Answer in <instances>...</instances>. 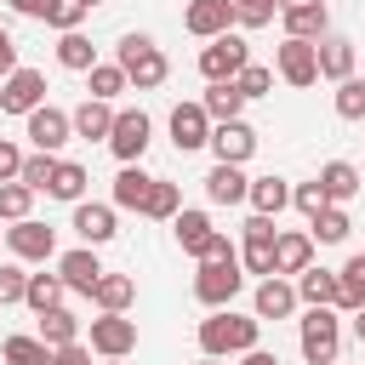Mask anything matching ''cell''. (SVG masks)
Returning <instances> with one entry per match:
<instances>
[{"label": "cell", "instance_id": "9a60e30c", "mask_svg": "<svg viewBox=\"0 0 365 365\" xmlns=\"http://www.w3.org/2000/svg\"><path fill=\"white\" fill-rule=\"evenodd\" d=\"M57 274H63V285H68V291L91 297V291H97V279H103L108 268L97 262V245H80V251H63V257H57Z\"/></svg>", "mask_w": 365, "mask_h": 365}, {"label": "cell", "instance_id": "3957f363", "mask_svg": "<svg viewBox=\"0 0 365 365\" xmlns=\"http://www.w3.org/2000/svg\"><path fill=\"white\" fill-rule=\"evenodd\" d=\"M297 342H302V359L308 365H336V348H342V325H336V308H308L297 319Z\"/></svg>", "mask_w": 365, "mask_h": 365}, {"label": "cell", "instance_id": "91938a15", "mask_svg": "<svg viewBox=\"0 0 365 365\" xmlns=\"http://www.w3.org/2000/svg\"><path fill=\"white\" fill-rule=\"evenodd\" d=\"M86 6H97V0H86Z\"/></svg>", "mask_w": 365, "mask_h": 365}, {"label": "cell", "instance_id": "f907efd6", "mask_svg": "<svg viewBox=\"0 0 365 365\" xmlns=\"http://www.w3.org/2000/svg\"><path fill=\"white\" fill-rule=\"evenodd\" d=\"M51 365H91V348H86V342H68V348H51Z\"/></svg>", "mask_w": 365, "mask_h": 365}, {"label": "cell", "instance_id": "cb8c5ba5", "mask_svg": "<svg viewBox=\"0 0 365 365\" xmlns=\"http://www.w3.org/2000/svg\"><path fill=\"white\" fill-rule=\"evenodd\" d=\"M200 103H205V114L222 125V120H240V108H245V91H240V80H211Z\"/></svg>", "mask_w": 365, "mask_h": 365}, {"label": "cell", "instance_id": "5b68a950", "mask_svg": "<svg viewBox=\"0 0 365 365\" xmlns=\"http://www.w3.org/2000/svg\"><path fill=\"white\" fill-rule=\"evenodd\" d=\"M148 131H154V120H148L143 108H120V114H114V131H108L114 160H120V165H137L143 148H148Z\"/></svg>", "mask_w": 365, "mask_h": 365}, {"label": "cell", "instance_id": "d590c367", "mask_svg": "<svg viewBox=\"0 0 365 365\" xmlns=\"http://www.w3.org/2000/svg\"><path fill=\"white\" fill-rule=\"evenodd\" d=\"M125 86H131V80H125V68H120V63H91V68H86V91H91V97H103V103H114Z\"/></svg>", "mask_w": 365, "mask_h": 365}, {"label": "cell", "instance_id": "ac0fdd59", "mask_svg": "<svg viewBox=\"0 0 365 365\" xmlns=\"http://www.w3.org/2000/svg\"><path fill=\"white\" fill-rule=\"evenodd\" d=\"M205 200H211V205H240V200H251V177H245L240 165L217 160L211 177H205Z\"/></svg>", "mask_w": 365, "mask_h": 365}, {"label": "cell", "instance_id": "6da1fadb", "mask_svg": "<svg viewBox=\"0 0 365 365\" xmlns=\"http://www.w3.org/2000/svg\"><path fill=\"white\" fill-rule=\"evenodd\" d=\"M257 314H234V308H211V319H200V354L211 359H228V354H245L257 348Z\"/></svg>", "mask_w": 365, "mask_h": 365}, {"label": "cell", "instance_id": "c3c4849f", "mask_svg": "<svg viewBox=\"0 0 365 365\" xmlns=\"http://www.w3.org/2000/svg\"><path fill=\"white\" fill-rule=\"evenodd\" d=\"M200 262H240V245H234L228 234H217V228H211V240L200 245Z\"/></svg>", "mask_w": 365, "mask_h": 365}, {"label": "cell", "instance_id": "ba28073f", "mask_svg": "<svg viewBox=\"0 0 365 365\" xmlns=\"http://www.w3.org/2000/svg\"><path fill=\"white\" fill-rule=\"evenodd\" d=\"M274 245H279V228H274V217H262V211H251V222H245V251H240V262H245V274H274Z\"/></svg>", "mask_w": 365, "mask_h": 365}, {"label": "cell", "instance_id": "4316f807", "mask_svg": "<svg viewBox=\"0 0 365 365\" xmlns=\"http://www.w3.org/2000/svg\"><path fill=\"white\" fill-rule=\"evenodd\" d=\"M319 46V74L325 80H348L354 74V46L342 40V34H325V40H314Z\"/></svg>", "mask_w": 365, "mask_h": 365}, {"label": "cell", "instance_id": "d6a6232c", "mask_svg": "<svg viewBox=\"0 0 365 365\" xmlns=\"http://www.w3.org/2000/svg\"><path fill=\"white\" fill-rule=\"evenodd\" d=\"M171 234H177V245H182L188 257H200V245L211 240V217H205V211H177V217H171Z\"/></svg>", "mask_w": 365, "mask_h": 365}, {"label": "cell", "instance_id": "9f6ffc18", "mask_svg": "<svg viewBox=\"0 0 365 365\" xmlns=\"http://www.w3.org/2000/svg\"><path fill=\"white\" fill-rule=\"evenodd\" d=\"M285 6H308V0H279V11H285Z\"/></svg>", "mask_w": 365, "mask_h": 365}, {"label": "cell", "instance_id": "ee69618b", "mask_svg": "<svg viewBox=\"0 0 365 365\" xmlns=\"http://www.w3.org/2000/svg\"><path fill=\"white\" fill-rule=\"evenodd\" d=\"M234 80H240L245 103H251V97H268V91H274V68H262V63H245V68H240Z\"/></svg>", "mask_w": 365, "mask_h": 365}, {"label": "cell", "instance_id": "8992f818", "mask_svg": "<svg viewBox=\"0 0 365 365\" xmlns=\"http://www.w3.org/2000/svg\"><path fill=\"white\" fill-rule=\"evenodd\" d=\"M240 285H245L240 262H200V274H194V297L205 308H228L240 297Z\"/></svg>", "mask_w": 365, "mask_h": 365}, {"label": "cell", "instance_id": "ffe728a7", "mask_svg": "<svg viewBox=\"0 0 365 365\" xmlns=\"http://www.w3.org/2000/svg\"><path fill=\"white\" fill-rule=\"evenodd\" d=\"M297 297H302L308 308H336V297H342V279H336L331 268H314V262H308V268L297 274Z\"/></svg>", "mask_w": 365, "mask_h": 365}, {"label": "cell", "instance_id": "db71d44e", "mask_svg": "<svg viewBox=\"0 0 365 365\" xmlns=\"http://www.w3.org/2000/svg\"><path fill=\"white\" fill-rule=\"evenodd\" d=\"M240 365H279V359H274L268 348H245V359H240Z\"/></svg>", "mask_w": 365, "mask_h": 365}, {"label": "cell", "instance_id": "277c9868", "mask_svg": "<svg viewBox=\"0 0 365 365\" xmlns=\"http://www.w3.org/2000/svg\"><path fill=\"white\" fill-rule=\"evenodd\" d=\"M245 63H251V46H245V34H234V29L217 34L211 46H200V74H205V80H234Z\"/></svg>", "mask_w": 365, "mask_h": 365}, {"label": "cell", "instance_id": "e0dca14e", "mask_svg": "<svg viewBox=\"0 0 365 365\" xmlns=\"http://www.w3.org/2000/svg\"><path fill=\"white\" fill-rule=\"evenodd\" d=\"M211 154L228 160V165H245L257 154V131L245 120H222V125H211Z\"/></svg>", "mask_w": 365, "mask_h": 365}, {"label": "cell", "instance_id": "d4e9b609", "mask_svg": "<svg viewBox=\"0 0 365 365\" xmlns=\"http://www.w3.org/2000/svg\"><path fill=\"white\" fill-rule=\"evenodd\" d=\"M314 262V234H279L274 245V274H302Z\"/></svg>", "mask_w": 365, "mask_h": 365}, {"label": "cell", "instance_id": "e575fe53", "mask_svg": "<svg viewBox=\"0 0 365 365\" xmlns=\"http://www.w3.org/2000/svg\"><path fill=\"white\" fill-rule=\"evenodd\" d=\"M46 348H68V342H80V319L68 314V308H51V314H40V331H34Z\"/></svg>", "mask_w": 365, "mask_h": 365}, {"label": "cell", "instance_id": "f5cc1de1", "mask_svg": "<svg viewBox=\"0 0 365 365\" xmlns=\"http://www.w3.org/2000/svg\"><path fill=\"white\" fill-rule=\"evenodd\" d=\"M11 68H17V46H11V34L0 29V80H6Z\"/></svg>", "mask_w": 365, "mask_h": 365}, {"label": "cell", "instance_id": "484cf974", "mask_svg": "<svg viewBox=\"0 0 365 365\" xmlns=\"http://www.w3.org/2000/svg\"><path fill=\"white\" fill-rule=\"evenodd\" d=\"M131 297H137V279H131V274H103L97 291H91V302H97L103 314H125Z\"/></svg>", "mask_w": 365, "mask_h": 365}, {"label": "cell", "instance_id": "30bf717a", "mask_svg": "<svg viewBox=\"0 0 365 365\" xmlns=\"http://www.w3.org/2000/svg\"><path fill=\"white\" fill-rule=\"evenodd\" d=\"M40 103H46V74L40 68H11L0 80V108L6 114H34Z\"/></svg>", "mask_w": 365, "mask_h": 365}, {"label": "cell", "instance_id": "6f0895ef", "mask_svg": "<svg viewBox=\"0 0 365 365\" xmlns=\"http://www.w3.org/2000/svg\"><path fill=\"white\" fill-rule=\"evenodd\" d=\"M200 365H222V359H211V354H205V359H200Z\"/></svg>", "mask_w": 365, "mask_h": 365}, {"label": "cell", "instance_id": "7c38bea8", "mask_svg": "<svg viewBox=\"0 0 365 365\" xmlns=\"http://www.w3.org/2000/svg\"><path fill=\"white\" fill-rule=\"evenodd\" d=\"M91 348H97L103 359H125V354L137 348V319H125V314H97V319H91Z\"/></svg>", "mask_w": 365, "mask_h": 365}, {"label": "cell", "instance_id": "8d00e7d4", "mask_svg": "<svg viewBox=\"0 0 365 365\" xmlns=\"http://www.w3.org/2000/svg\"><path fill=\"white\" fill-rule=\"evenodd\" d=\"M177 211H182V194H177V182L154 177V188H148V205H143V217H154V222H171Z\"/></svg>", "mask_w": 365, "mask_h": 365}, {"label": "cell", "instance_id": "f6af8a7d", "mask_svg": "<svg viewBox=\"0 0 365 365\" xmlns=\"http://www.w3.org/2000/svg\"><path fill=\"white\" fill-rule=\"evenodd\" d=\"M274 11H279V0H234L240 29H262V23H274Z\"/></svg>", "mask_w": 365, "mask_h": 365}, {"label": "cell", "instance_id": "7402d4cb", "mask_svg": "<svg viewBox=\"0 0 365 365\" xmlns=\"http://www.w3.org/2000/svg\"><path fill=\"white\" fill-rule=\"evenodd\" d=\"M68 120H74V137H86V143H108V131H114V108L103 97H86Z\"/></svg>", "mask_w": 365, "mask_h": 365}, {"label": "cell", "instance_id": "1f68e13d", "mask_svg": "<svg viewBox=\"0 0 365 365\" xmlns=\"http://www.w3.org/2000/svg\"><path fill=\"white\" fill-rule=\"evenodd\" d=\"M285 205H291V182H285V177H257V182H251V211L279 217Z\"/></svg>", "mask_w": 365, "mask_h": 365}, {"label": "cell", "instance_id": "5bb4252c", "mask_svg": "<svg viewBox=\"0 0 365 365\" xmlns=\"http://www.w3.org/2000/svg\"><path fill=\"white\" fill-rule=\"evenodd\" d=\"M240 17H234V0H188V11H182V29L188 34H200V40H217V34H228Z\"/></svg>", "mask_w": 365, "mask_h": 365}, {"label": "cell", "instance_id": "836d02e7", "mask_svg": "<svg viewBox=\"0 0 365 365\" xmlns=\"http://www.w3.org/2000/svg\"><path fill=\"white\" fill-rule=\"evenodd\" d=\"M63 274H29V291H23V302L34 308V314H51V308H63Z\"/></svg>", "mask_w": 365, "mask_h": 365}, {"label": "cell", "instance_id": "83f0119b", "mask_svg": "<svg viewBox=\"0 0 365 365\" xmlns=\"http://www.w3.org/2000/svg\"><path fill=\"white\" fill-rule=\"evenodd\" d=\"M319 188L331 194V205H342V200L359 194V171H354L348 160H325V165H319Z\"/></svg>", "mask_w": 365, "mask_h": 365}, {"label": "cell", "instance_id": "7bdbcfd3", "mask_svg": "<svg viewBox=\"0 0 365 365\" xmlns=\"http://www.w3.org/2000/svg\"><path fill=\"white\" fill-rule=\"evenodd\" d=\"M291 205H297V211L314 222V217L331 205V194H325V188H319V177H314V182H297V188H291Z\"/></svg>", "mask_w": 365, "mask_h": 365}, {"label": "cell", "instance_id": "11a10c76", "mask_svg": "<svg viewBox=\"0 0 365 365\" xmlns=\"http://www.w3.org/2000/svg\"><path fill=\"white\" fill-rule=\"evenodd\" d=\"M354 336H359V342H365V308H359V314H354Z\"/></svg>", "mask_w": 365, "mask_h": 365}, {"label": "cell", "instance_id": "681fc988", "mask_svg": "<svg viewBox=\"0 0 365 365\" xmlns=\"http://www.w3.org/2000/svg\"><path fill=\"white\" fill-rule=\"evenodd\" d=\"M17 171H23V148H17V143H6V137H0V182H11V177H17Z\"/></svg>", "mask_w": 365, "mask_h": 365}, {"label": "cell", "instance_id": "603a6c76", "mask_svg": "<svg viewBox=\"0 0 365 365\" xmlns=\"http://www.w3.org/2000/svg\"><path fill=\"white\" fill-rule=\"evenodd\" d=\"M148 188H154V177H148L143 165H120V177H114V205L143 217V205H148Z\"/></svg>", "mask_w": 365, "mask_h": 365}, {"label": "cell", "instance_id": "816d5d0a", "mask_svg": "<svg viewBox=\"0 0 365 365\" xmlns=\"http://www.w3.org/2000/svg\"><path fill=\"white\" fill-rule=\"evenodd\" d=\"M11 11H23V17H51V6L57 0H6Z\"/></svg>", "mask_w": 365, "mask_h": 365}, {"label": "cell", "instance_id": "4fadbf2b", "mask_svg": "<svg viewBox=\"0 0 365 365\" xmlns=\"http://www.w3.org/2000/svg\"><path fill=\"white\" fill-rule=\"evenodd\" d=\"M29 120V143L40 148V154H57L68 137H74V120L63 114V108H51V103H40L34 114H23Z\"/></svg>", "mask_w": 365, "mask_h": 365}, {"label": "cell", "instance_id": "d6986e66", "mask_svg": "<svg viewBox=\"0 0 365 365\" xmlns=\"http://www.w3.org/2000/svg\"><path fill=\"white\" fill-rule=\"evenodd\" d=\"M74 234L86 245H108L120 228H114V205H97V200H80L74 205Z\"/></svg>", "mask_w": 365, "mask_h": 365}, {"label": "cell", "instance_id": "60d3db41", "mask_svg": "<svg viewBox=\"0 0 365 365\" xmlns=\"http://www.w3.org/2000/svg\"><path fill=\"white\" fill-rule=\"evenodd\" d=\"M51 171H57V154H40V148H34V154H23V171H17V177H23L34 194H46V188H51Z\"/></svg>", "mask_w": 365, "mask_h": 365}, {"label": "cell", "instance_id": "44dd1931", "mask_svg": "<svg viewBox=\"0 0 365 365\" xmlns=\"http://www.w3.org/2000/svg\"><path fill=\"white\" fill-rule=\"evenodd\" d=\"M279 17H285V34H297V40H325V29H331V11H325V0L285 6Z\"/></svg>", "mask_w": 365, "mask_h": 365}, {"label": "cell", "instance_id": "8fae6325", "mask_svg": "<svg viewBox=\"0 0 365 365\" xmlns=\"http://www.w3.org/2000/svg\"><path fill=\"white\" fill-rule=\"evenodd\" d=\"M211 114H205V103H177L171 108V143H177V154H194V148H205L211 143Z\"/></svg>", "mask_w": 365, "mask_h": 365}, {"label": "cell", "instance_id": "680465c9", "mask_svg": "<svg viewBox=\"0 0 365 365\" xmlns=\"http://www.w3.org/2000/svg\"><path fill=\"white\" fill-rule=\"evenodd\" d=\"M108 365H120V359H108Z\"/></svg>", "mask_w": 365, "mask_h": 365}, {"label": "cell", "instance_id": "9c48e42d", "mask_svg": "<svg viewBox=\"0 0 365 365\" xmlns=\"http://www.w3.org/2000/svg\"><path fill=\"white\" fill-rule=\"evenodd\" d=\"M6 245H11L17 262H51V257H57V234H51L46 222H34V217L11 222V228H6Z\"/></svg>", "mask_w": 365, "mask_h": 365}, {"label": "cell", "instance_id": "74e56055", "mask_svg": "<svg viewBox=\"0 0 365 365\" xmlns=\"http://www.w3.org/2000/svg\"><path fill=\"white\" fill-rule=\"evenodd\" d=\"M29 205H34V188H29L23 177L0 182V222H23V217H29Z\"/></svg>", "mask_w": 365, "mask_h": 365}, {"label": "cell", "instance_id": "4dcf8cb0", "mask_svg": "<svg viewBox=\"0 0 365 365\" xmlns=\"http://www.w3.org/2000/svg\"><path fill=\"white\" fill-rule=\"evenodd\" d=\"M86 182H91V177H86V165H74V160H57V171H51V188H46V194H51V200H68V205H80V200H86Z\"/></svg>", "mask_w": 365, "mask_h": 365}, {"label": "cell", "instance_id": "7a4b0ae2", "mask_svg": "<svg viewBox=\"0 0 365 365\" xmlns=\"http://www.w3.org/2000/svg\"><path fill=\"white\" fill-rule=\"evenodd\" d=\"M120 68H125V80L137 86V91H154V86H165V74H171V63H165V51L148 40V34H125L120 40V57H114Z\"/></svg>", "mask_w": 365, "mask_h": 365}, {"label": "cell", "instance_id": "f35d334b", "mask_svg": "<svg viewBox=\"0 0 365 365\" xmlns=\"http://www.w3.org/2000/svg\"><path fill=\"white\" fill-rule=\"evenodd\" d=\"M0 359H6V365H51V348H46L40 336H6Z\"/></svg>", "mask_w": 365, "mask_h": 365}, {"label": "cell", "instance_id": "bcb514c9", "mask_svg": "<svg viewBox=\"0 0 365 365\" xmlns=\"http://www.w3.org/2000/svg\"><path fill=\"white\" fill-rule=\"evenodd\" d=\"M86 11H91V6H86V0H57V6H51V17H46V23H51V29H57V34H68V29H80V23H86Z\"/></svg>", "mask_w": 365, "mask_h": 365}, {"label": "cell", "instance_id": "2e32d148", "mask_svg": "<svg viewBox=\"0 0 365 365\" xmlns=\"http://www.w3.org/2000/svg\"><path fill=\"white\" fill-rule=\"evenodd\" d=\"M297 285L285 279V274H268V279H257V297H251V308H257V319H291L297 314Z\"/></svg>", "mask_w": 365, "mask_h": 365}, {"label": "cell", "instance_id": "f546056e", "mask_svg": "<svg viewBox=\"0 0 365 365\" xmlns=\"http://www.w3.org/2000/svg\"><path fill=\"white\" fill-rule=\"evenodd\" d=\"M57 63H63L68 74H86V68L97 63V46H91L80 29H68V34H57Z\"/></svg>", "mask_w": 365, "mask_h": 365}, {"label": "cell", "instance_id": "b9f144b4", "mask_svg": "<svg viewBox=\"0 0 365 365\" xmlns=\"http://www.w3.org/2000/svg\"><path fill=\"white\" fill-rule=\"evenodd\" d=\"M336 114L342 120H365V80H336Z\"/></svg>", "mask_w": 365, "mask_h": 365}, {"label": "cell", "instance_id": "7dc6e473", "mask_svg": "<svg viewBox=\"0 0 365 365\" xmlns=\"http://www.w3.org/2000/svg\"><path fill=\"white\" fill-rule=\"evenodd\" d=\"M23 291H29V274H23L17 262H6V268H0V308L23 302Z\"/></svg>", "mask_w": 365, "mask_h": 365}, {"label": "cell", "instance_id": "52a82bcc", "mask_svg": "<svg viewBox=\"0 0 365 365\" xmlns=\"http://www.w3.org/2000/svg\"><path fill=\"white\" fill-rule=\"evenodd\" d=\"M274 63H279V80H285V86H297V91L319 80V46H314V40L285 34V46L274 51Z\"/></svg>", "mask_w": 365, "mask_h": 365}, {"label": "cell", "instance_id": "ab89813d", "mask_svg": "<svg viewBox=\"0 0 365 365\" xmlns=\"http://www.w3.org/2000/svg\"><path fill=\"white\" fill-rule=\"evenodd\" d=\"M348 234H354V222H348L342 205H325V211L314 217V240H319V245H342Z\"/></svg>", "mask_w": 365, "mask_h": 365}, {"label": "cell", "instance_id": "f1b7e54d", "mask_svg": "<svg viewBox=\"0 0 365 365\" xmlns=\"http://www.w3.org/2000/svg\"><path fill=\"white\" fill-rule=\"evenodd\" d=\"M336 279H342L336 308H342V314H359V308H365V251H359V257H348V262L336 268Z\"/></svg>", "mask_w": 365, "mask_h": 365}]
</instances>
